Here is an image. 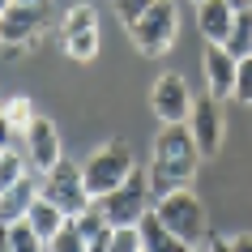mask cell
Listing matches in <instances>:
<instances>
[{"instance_id":"1","label":"cell","mask_w":252,"mask_h":252,"mask_svg":"<svg viewBox=\"0 0 252 252\" xmlns=\"http://www.w3.org/2000/svg\"><path fill=\"white\" fill-rule=\"evenodd\" d=\"M201 167V150H197V137L188 124H162L158 137H154V150H150V197L162 201L171 197L175 188H188L192 175Z\"/></svg>"},{"instance_id":"25","label":"cell","mask_w":252,"mask_h":252,"mask_svg":"<svg viewBox=\"0 0 252 252\" xmlns=\"http://www.w3.org/2000/svg\"><path fill=\"white\" fill-rule=\"evenodd\" d=\"M150 4H154V0H111V9H116V17L124 22V26H133V22L146 13Z\"/></svg>"},{"instance_id":"10","label":"cell","mask_w":252,"mask_h":252,"mask_svg":"<svg viewBox=\"0 0 252 252\" xmlns=\"http://www.w3.org/2000/svg\"><path fill=\"white\" fill-rule=\"evenodd\" d=\"M22 137H26V162L34 171H52L56 162L64 158V154H60V133H56V124L47 116H34V124H30Z\"/></svg>"},{"instance_id":"21","label":"cell","mask_w":252,"mask_h":252,"mask_svg":"<svg viewBox=\"0 0 252 252\" xmlns=\"http://www.w3.org/2000/svg\"><path fill=\"white\" fill-rule=\"evenodd\" d=\"M22 175H30L26 171V154H17L13 146H4V154H0V192L9 184H17Z\"/></svg>"},{"instance_id":"28","label":"cell","mask_w":252,"mask_h":252,"mask_svg":"<svg viewBox=\"0 0 252 252\" xmlns=\"http://www.w3.org/2000/svg\"><path fill=\"white\" fill-rule=\"evenodd\" d=\"M0 103H4V98H0ZM0 141H4V146H13V133H9V124H4V111H0Z\"/></svg>"},{"instance_id":"32","label":"cell","mask_w":252,"mask_h":252,"mask_svg":"<svg viewBox=\"0 0 252 252\" xmlns=\"http://www.w3.org/2000/svg\"><path fill=\"white\" fill-rule=\"evenodd\" d=\"M17 4H47V0H17Z\"/></svg>"},{"instance_id":"24","label":"cell","mask_w":252,"mask_h":252,"mask_svg":"<svg viewBox=\"0 0 252 252\" xmlns=\"http://www.w3.org/2000/svg\"><path fill=\"white\" fill-rule=\"evenodd\" d=\"M235 103H252V56H244L235 68Z\"/></svg>"},{"instance_id":"23","label":"cell","mask_w":252,"mask_h":252,"mask_svg":"<svg viewBox=\"0 0 252 252\" xmlns=\"http://www.w3.org/2000/svg\"><path fill=\"white\" fill-rule=\"evenodd\" d=\"M107 252H146L141 248V231L137 226H116L111 231V248Z\"/></svg>"},{"instance_id":"11","label":"cell","mask_w":252,"mask_h":252,"mask_svg":"<svg viewBox=\"0 0 252 252\" xmlns=\"http://www.w3.org/2000/svg\"><path fill=\"white\" fill-rule=\"evenodd\" d=\"M235 68L239 60L226 52L222 43H210L205 47V94L226 103V98H235Z\"/></svg>"},{"instance_id":"16","label":"cell","mask_w":252,"mask_h":252,"mask_svg":"<svg viewBox=\"0 0 252 252\" xmlns=\"http://www.w3.org/2000/svg\"><path fill=\"white\" fill-rule=\"evenodd\" d=\"M0 111H4V124H9V133H13V137H22L30 124H34V103H30L26 94L4 98V103H0Z\"/></svg>"},{"instance_id":"34","label":"cell","mask_w":252,"mask_h":252,"mask_svg":"<svg viewBox=\"0 0 252 252\" xmlns=\"http://www.w3.org/2000/svg\"><path fill=\"white\" fill-rule=\"evenodd\" d=\"M0 154H4V141H0Z\"/></svg>"},{"instance_id":"9","label":"cell","mask_w":252,"mask_h":252,"mask_svg":"<svg viewBox=\"0 0 252 252\" xmlns=\"http://www.w3.org/2000/svg\"><path fill=\"white\" fill-rule=\"evenodd\" d=\"M47 26V4H9V13L0 17V43L4 47H30L34 34Z\"/></svg>"},{"instance_id":"22","label":"cell","mask_w":252,"mask_h":252,"mask_svg":"<svg viewBox=\"0 0 252 252\" xmlns=\"http://www.w3.org/2000/svg\"><path fill=\"white\" fill-rule=\"evenodd\" d=\"M47 252H86V235L77 231V222L68 218L52 239H47Z\"/></svg>"},{"instance_id":"17","label":"cell","mask_w":252,"mask_h":252,"mask_svg":"<svg viewBox=\"0 0 252 252\" xmlns=\"http://www.w3.org/2000/svg\"><path fill=\"white\" fill-rule=\"evenodd\" d=\"M222 47H226L231 56H235V60L252 56V9H239V13H235V26H231V39H226Z\"/></svg>"},{"instance_id":"30","label":"cell","mask_w":252,"mask_h":252,"mask_svg":"<svg viewBox=\"0 0 252 252\" xmlns=\"http://www.w3.org/2000/svg\"><path fill=\"white\" fill-rule=\"evenodd\" d=\"M231 9H235V13L239 9H252V0H231Z\"/></svg>"},{"instance_id":"27","label":"cell","mask_w":252,"mask_h":252,"mask_svg":"<svg viewBox=\"0 0 252 252\" xmlns=\"http://www.w3.org/2000/svg\"><path fill=\"white\" fill-rule=\"evenodd\" d=\"M210 252H231V235H210Z\"/></svg>"},{"instance_id":"26","label":"cell","mask_w":252,"mask_h":252,"mask_svg":"<svg viewBox=\"0 0 252 252\" xmlns=\"http://www.w3.org/2000/svg\"><path fill=\"white\" fill-rule=\"evenodd\" d=\"M231 252H252V235H231Z\"/></svg>"},{"instance_id":"13","label":"cell","mask_w":252,"mask_h":252,"mask_svg":"<svg viewBox=\"0 0 252 252\" xmlns=\"http://www.w3.org/2000/svg\"><path fill=\"white\" fill-rule=\"evenodd\" d=\"M197 26L205 34V43H226L231 39V26H235L231 0H205V4H197Z\"/></svg>"},{"instance_id":"12","label":"cell","mask_w":252,"mask_h":252,"mask_svg":"<svg viewBox=\"0 0 252 252\" xmlns=\"http://www.w3.org/2000/svg\"><path fill=\"white\" fill-rule=\"evenodd\" d=\"M34 201H39V180H34V175H22L17 184H9L4 192H0V226L22 222Z\"/></svg>"},{"instance_id":"18","label":"cell","mask_w":252,"mask_h":252,"mask_svg":"<svg viewBox=\"0 0 252 252\" xmlns=\"http://www.w3.org/2000/svg\"><path fill=\"white\" fill-rule=\"evenodd\" d=\"M9 248L13 252H47V244H43L39 231L22 218V222H9Z\"/></svg>"},{"instance_id":"31","label":"cell","mask_w":252,"mask_h":252,"mask_svg":"<svg viewBox=\"0 0 252 252\" xmlns=\"http://www.w3.org/2000/svg\"><path fill=\"white\" fill-rule=\"evenodd\" d=\"M9 4H13V0H0V17H4V13H9Z\"/></svg>"},{"instance_id":"6","label":"cell","mask_w":252,"mask_h":252,"mask_svg":"<svg viewBox=\"0 0 252 252\" xmlns=\"http://www.w3.org/2000/svg\"><path fill=\"white\" fill-rule=\"evenodd\" d=\"M39 192L52 201V205H60L68 218H77V214L94 201L90 192H86V175H81V167H77V162H68V158H60L52 171H43Z\"/></svg>"},{"instance_id":"20","label":"cell","mask_w":252,"mask_h":252,"mask_svg":"<svg viewBox=\"0 0 252 252\" xmlns=\"http://www.w3.org/2000/svg\"><path fill=\"white\" fill-rule=\"evenodd\" d=\"M77 30H98V13L94 4H73L60 22V34H77Z\"/></svg>"},{"instance_id":"4","label":"cell","mask_w":252,"mask_h":252,"mask_svg":"<svg viewBox=\"0 0 252 252\" xmlns=\"http://www.w3.org/2000/svg\"><path fill=\"white\" fill-rule=\"evenodd\" d=\"M154 214H158V218L171 226V231L184 239V244H192V248H197L201 239L210 235V218H205V205H201L197 192H188V188H175L171 197L154 201Z\"/></svg>"},{"instance_id":"7","label":"cell","mask_w":252,"mask_h":252,"mask_svg":"<svg viewBox=\"0 0 252 252\" xmlns=\"http://www.w3.org/2000/svg\"><path fill=\"white\" fill-rule=\"evenodd\" d=\"M150 107L162 124H188L192 116V94H188V81L180 73H162L150 90Z\"/></svg>"},{"instance_id":"3","label":"cell","mask_w":252,"mask_h":252,"mask_svg":"<svg viewBox=\"0 0 252 252\" xmlns=\"http://www.w3.org/2000/svg\"><path fill=\"white\" fill-rule=\"evenodd\" d=\"M175 30H180V9H175V0H154L146 13L128 26V34H133V47L141 56H162V52H171Z\"/></svg>"},{"instance_id":"19","label":"cell","mask_w":252,"mask_h":252,"mask_svg":"<svg viewBox=\"0 0 252 252\" xmlns=\"http://www.w3.org/2000/svg\"><path fill=\"white\" fill-rule=\"evenodd\" d=\"M64 52L73 56V60H94L98 56V30H77V34H64Z\"/></svg>"},{"instance_id":"2","label":"cell","mask_w":252,"mask_h":252,"mask_svg":"<svg viewBox=\"0 0 252 252\" xmlns=\"http://www.w3.org/2000/svg\"><path fill=\"white\" fill-rule=\"evenodd\" d=\"M133 171H137V167H133V146H128V141H107V146H98L90 158L81 162L86 192H90L94 201L107 197V192H116Z\"/></svg>"},{"instance_id":"15","label":"cell","mask_w":252,"mask_h":252,"mask_svg":"<svg viewBox=\"0 0 252 252\" xmlns=\"http://www.w3.org/2000/svg\"><path fill=\"white\" fill-rule=\"evenodd\" d=\"M26 222L34 226V231H39V239H43V244H47V239H52L56 231H60V226L68 222V214L60 210V205H52V201H47V197H43V192H39V201H34V205H30V210H26Z\"/></svg>"},{"instance_id":"14","label":"cell","mask_w":252,"mask_h":252,"mask_svg":"<svg viewBox=\"0 0 252 252\" xmlns=\"http://www.w3.org/2000/svg\"><path fill=\"white\" fill-rule=\"evenodd\" d=\"M137 231H141V248L146 252H192V244H184V239L175 235L171 226L154 214V205H150V214L137 222Z\"/></svg>"},{"instance_id":"35","label":"cell","mask_w":252,"mask_h":252,"mask_svg":"<svg viewBox=\"0 0 252 252\" xmlns=\"http://www.w3.org/2000/svg\"><path fill=\"white\" fill-rule=\"evenodd\" d=\"M192 252H201V248H192Z\"/></svg>"},{"instance_id":"5","label":"cell","mask_w":252,"mask_h":252,"mask_svg":"<svg viewBox=\"0 0 252 252\" xmlns=\"http://www.w3.org/2000/svg\"><path fill=\"white\" fill-rule=\"evenodd\" d=\"M98 205H103V214H107V222H111V226H137L150 214V205H154V197H150V175L146 171H133L116 192L98 197Z\"/></svg>"},{"instance_id":"29","label":"cell","mask_w":252,"mask_h":252,"mask_svg":"<svg viewBox=\"0 0 252 252\" xmlns=\"http://www.w3.org/2000/svg\"><path fill=\"white\" fill-rule=\"evenodd\" d=\"M0 252H13L9 248V226H0Z\"/></svg>"},{"instance_id":"8","label":"cell","mask_w":252,"mask_h":252,"mask_svg":"<svg viewBox=\"0 0 252 252\" xmlns=\"http://www.w3.org/2000/svg\"><path fill=\"white\" fill-rule=\"evenodd\" d=\"M188 128H192V137H197L201 158H214V154L222 150V103H218V98H210V94L192 98Z\"/></svg>"},{"instance_id":"33","label":"cell","mask_w":252,"mask_h":252,"mask_svg":"<svg viewBox=\"0 0 252 252\" xmlns=\"http://www.w3.org/2000/svg\"><path fill=\"white\" fill-rule=\"evenodd\" d=\"M192 4H205V0H192Z\"/></svg>"}]
</instances>
